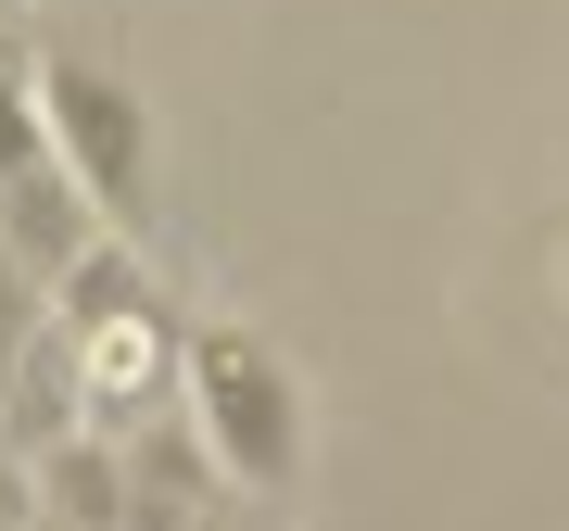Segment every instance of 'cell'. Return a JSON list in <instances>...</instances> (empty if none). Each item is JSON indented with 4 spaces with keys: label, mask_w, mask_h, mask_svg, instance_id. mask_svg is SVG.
Wrapping results in <instances>:
<instances>
[{
    "label": "cell",
    "mask_w": 569,
    "mask_h": 531,
    "mask_svg": "<svg viewBox=\"0 0 569 531\" xmlns=\"http://www.w3.org/2000/svg\"><path fill=\"white\" fill-rule=\"evenodd\" d=\"M63 178H77V164H51V152H39V164H0V253L39 266V279L77 266V241H89V203H77Z\"/></svg>",
    "instance_id": "cell-3"
},
{
    "label": "cell",
    "mask_w": 569,
    "mask_h": 531,
    "mask_svg": "<svg viewBox=\"0 0 569 531\" xmlns=\"http://www.w3.org/2000/svg\"><path fill=\"white\" fill-rule=\"evenodd\" d=\"M39 469H51V507H63V519H89V531L140 519V481H127V455H102V443H77V430H63V443L39 455Z\"/></svg>",
    "instance_id": "cell-4"
},
{
    "label": "cell",
    "mask_w": 569,
    "mask_h": 531,
    "mask_svg": "<svg viewBox=\"0 0 569 531\" xmlns=\"http://www.w3.org/2000/svg\"><path fill=\"white\" fill-rule=\"evenodd\" d=\"M216 443H190V430H140V455H127V481H140V519H178L190 493H203Z\"/></svg>",
    "instance_id": "cell-5"
},
{
    "label": "cell",
    "mask_w": 569,
    "mask_h": 531,
    "mask_svg": "<svg viewBox=\"0 0 569 531\" xmlns=\"http://www.w3.org/2000/svg\"><path fill=\"white\" fill-rule=\"evenodd\" d=\"M39 114H51V140H63V164H77L89 203H102L114 228H152V114L127 102L102 63L51 51L39 63Z\"/></svg>",
    "instance_id": "cell-2"
},
{
    "label": "cell",
    "mask_w": 569,
    "mask_h": 531,
    "mask_svg": "<svg viewBox=\"0 0 569 531\" xmlns=\"http://www.w3.org/2000/svg\"><path fill=\"white\" fill-rule=\"evenodd\" d=\"M190 418H203L216 469L253 481V493H291L305 481V405H291V368L241 329H216L203 354H190Z\"/></svg>",
    "instance_id": "cell-1"
}]
</instances>
